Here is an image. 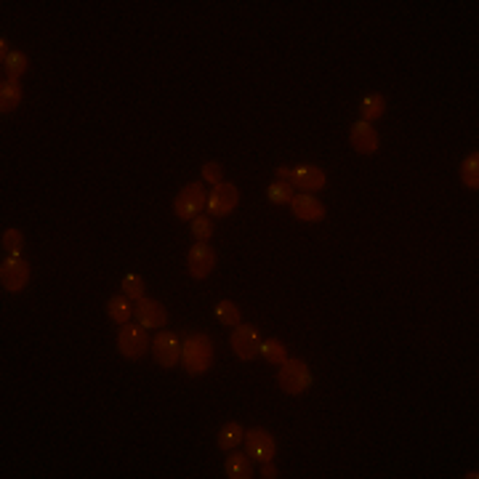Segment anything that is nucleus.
<instances>
[{
  "label": "nucleus",
  "mask_w": 479,
  "mask_h": 479,
  "mask_svg": "<svg viewBox=\"0 0 479 479\" xmlns=\"http://www.w3.org/2000/svg\"><path fill=\"white\" fill-rule=\"evenodd\" d=\"M216 317L221 325H229V327H237L242 322V317H240V309L232 301H218L216 304Z\"/></svg>",
  "instance_id": "nucleus-23"
},
{
  "label": "nucleus",
  "mask_w": 479,
  "mask_h": 479,
  "mask_svg": "<svg viewBox=\"0 0 479 479\" xmlns=\"http://www.w3.org/2000/svg\"><path fill=\"white\" fill-rule=\"evenodd\" d=\"M291 184L301 189L304 195H315L327 184V176L317 165H298V168H291Z\"/></svg>",
  "instance_id": "nucleus-10"
},
{
  "label": "nucleus",
  "mask_w": 479,
  "mask_h": 479,
  "mask_svg": "<svg viewBox=\"0 0 479 479\" xmlns=\"http://www.w3.org/2000/svg\"><path fill=\"white\" fill-rule=\"evenodd\" d=\"M136 320H139V325L142 327H163L168 322V312H165V306L160 301H154V298H139L136 301Z\"/></svg>",
  "instance_id": "nucleus-12"
},
{
  "label": "nucleus",
  "mask_w": 479,
  "mask_h": 479,
  "mask_svg": "<svg viewBox=\"0 0 479 479\" xmlns=\"http://www.w3.org/2000/svg\"><path fill=\"white\" fill-rule=\"evenodd\" d=\"M27 69H30V59L24 54H19V51H11V56L3 62V72H6L9 80H19Z\"/></svg>",
  "instance_id": "nucleus-21"
},
{
  "label": "nucleus",
  "mask_w": 479,
  "mask_h": 479,
  "mask_svg": "<svg viewBox=\"0 0 479 479\" xmlns=\"http://www.w3.org/2000/svg\"><path fill=\"white\" fill-rule=\"evenodd\" d=\"M123 295L131 298V301L144 298V280L139 274H125V277H123Z\"/></svg>",
  "instance_id": "nucleus-26"
},
{
  "label": "nucleus",
  "mask_w": 479,
  "mask_h": 479,
  "mask_svg": "<svg viewBox=\"0 0 479 479\" xmlns=\"http://www.w3.org/2000/svg\"><path fill=\"white\" fill-rule=\"evenodd\" d=\"M152 351L160 368H176V362H181V344H179V338H176L174 333H168V330L154 336Z\"/></svg>",
  "instance_id": "nucleus-11"
},
{
  "label": "nucleus",
  "mask_w": 479,
  "mask_h": 479,
  "mask_svg": "<svg viewBox=\"0 0 479 479\" xmlns=\"http://www.w3.org/2000/svg\"><path fill=\"white\" fill-rule=\"evenodd\" d=\"M291 210H293L295 218H301V221H322L325 218V205L317 200L315 195H293L291 200Z\"/></svg>",
  "instance_id": "nucleus-14"
},
{
  "label": "nucleus",
  "mask_w": 479,
  "mask_h": 479,
  "mask_svg": "<svg viewBox=\"0 0 479 479\" xmlns=\"http://www.w3.org/2000/svg\"><path fill=\"white\" fill-rule=\"evenodd\" d=\"M107 315L112 317L118 325L131 322V315H133L131 298H125V295H112V298L107 301Z\"/></svg>",
  "instance_id": "nucleus-17"
},
{
  "label": "nucleus",
  "mask_w": 479,
  "mask_h": 479,
  "mask_svg": "<svg viewBox=\"0 0 479 479\" xmlns=\"http://www.w3.org/2000/svg\"><path fill=\"white\" fill-rule=\"evenodd\" d=\"M208 205V195L200 181H192L179 189V195L174 200V213L184 221H192L195 216H200V210Z\"/></svg>",
  "instance_id": "nucleus-3"
},
{
  "label": "nucleus",
  "mask_w": 479,
  "mask_h": 479,
  "mask_svg": "<svg viewBox=\"0 0 479 479\" xmlns=\"http://www.w3.org/2000/svg\"><path fill=\"white\" fill-rule=\"evenodd\" d=\"M261 357L266 359L269 365H283L285 359H288V351H285L283 341L266 338V341H261Z\"/></svg>",
  "instance_id": "nucleus-22"
},
{
  "label": "nucleus",
  "mask_w": 479,
  "mask_h": 479,
  "mask_svg": "<svg viewBox=\"0 0 479 479\" xmlns=\"http://www.w3.org/2000/svg\"><path fill=\"white\" fill-rule=\"evenodd\" d=\"M0 283H3V291H9V293L24 291L30 283V264L19 256H9L0 266Z\"/></svg>",
  "instance_id": "nucleus-5"
},
{
  "label": "nucleus",
  "mask_w": 479,
  "mask_h": 479,
  "mask_svg": "<svg viewBox=\"0 0 479 479\" xmlns=\"http://www.w3.org/2000/svg\"><path fill=\"white\" fill-rule=\"evenodd\" d=\"M19 101H22V86H19V80L3 77V83H0V112L9 115V112H13V109L19 107Z\"/></svg>",
  "instance_id": "nucleus-15"
},
{
  "label": "nucleus",
  "mask_w": 479,
  "mask_h": 479,
  "mask_svg": "<svg viewBox=\"0 0 479 479\" xmlns=\"http://www.w3.org/2000/svg\"><path fill=\"white\" fill-rule=\"evenodd\" d=\"M245 450L251 453L253 461H259V463H269L274 458V439L272 434L266 432V429H261V426H256V429H251V432H245Z\"/></svg>",
  "instance_id": "nucleus-9"
},
{
  "label": "nucleus",
  "mask_w": 479,
  "mask_h": 479,
  "mask_svg": "<svg viewBox=\"0 0 479 479\" xmlns=\"http://www.w3.org/2000/svg\"><path fill=\"white\" fill-rule=\"evenodd\" d=\"M242 439H245V429H242L237 421H229V424H224L218 429V447H221V450H235Z\"/></svg>",
  "instance_id": "nucleus-18"
},
{
  "label": "nucleus",
  "mask_w": 479,
  "mask_h": 479,
  "mask_svg": "<svg viewBox=\"0 0 479 479\" xmlns=\"http://www.w3.org/2000/svg\"><path fill=\"white\" fill-rule=\"evenodd\" d=\"M11 56V51H9V43H6V38H0V62H6Z\"/></svg>",
  "instance_id": "nucleus-30"
},
{
  "label": "nucleus",
  "mask_w": 479,
  "mask_h": 479,
  "mask_svg": "<svg viewBox=\"0 0 479 479\" xmlns=\"http://www.w3.org/2000/svg\"><path fill=\"white\" fill-rule=\"evenodd\" d=\"M349 142H351V150L359 154H376L378 150V133L373 128L371 123L359 120L351 125V133H349Z\"/></svg>",
  "instance_id": "nucleus-13"
},
{
  "label": "nucleus",
  "mask_w": 479,
  "mask_h": 479,
  "mask_svg": "<svg viewBox=\"0 0 479 479\" xmlns=\"http://www.w3.org/2000/svg\"><path fill=\"white\" fill-rule=\"evenodd\" d=\"M118 349H120V354H123L125 359L144 357V354H147V349H152V341H150V336H147V327L131 325V322L120 325Z\"/></svg>",
  "instance_id": "nucleus-4"
},
{
  "label": "nucleus",
  "mask_w": 479,
  "mask_h": 479,
  "mask_svg": "<svg viewBox=\"0 0 479 479\" xmlns=\"http://www.w3.org/2000/svg\"><path fill=\"white\" fill-rule=\"evenodd\" d=\"M0 245H3V253H6V256H19V253H22V245H24V235L19 229H6Z\"/></svg>",
  "instance_id": "nucleus-24"
},
{
  "label": "nucleus",
  "mask_w": 479,
  "mask_h": 479,
  "mask_svg": "<svg viewBox=\"0 0 479 479\" xmlns=\"http://www.w3.org/2000/svg\"><path fill=\"white\" fill-rule=\"evenodd\" d=\"M277 383L285 394H293V397L309 392V386H312L309 365L301 359H285L280 365V373H277Z\"/></svg>",
  "instance_id": "nucleus-2"
},
{
  "label": "nucleus",
  "mask_w": 479,
  "mask_h": 479,
  "mask_svg": "<svg viewBox=\"0 0 479 479\" xmlns=\"http://www.w3.org/2000/svg\"><path fill=\"white\" fill-rule=\"evenodd\" d=\"M224 471H227L229 479H251L253 477V468L248 456L242 453H229L227 463H224Z\"/></svg>",
  "instance_id": "nucleus-16"
},
{
  "label": "nucleus",
  "mask_w": 479,
  "mask_h": 479,
  "mask_svg": "<svg viewBox=\"0 0 479 479\" xmlns=\"http://www.w3.org/2000/svg\"><path fill=\"white\" fill-rule=\"evenodd\" d=\"M261 477L264 479H274V477H277V468L272 466V461H269V463H261Z\"/></svg>",
  "instance_id": "nucleus-29"
},
{
  "label": "nucleus",
  "mask_w": 479,
  "mask_h": 479,
  "mask_svg": "<svg viewBox=\"0 0 479 479\" xmlns=\"http://www.w3.org/2000/svg\"><path fill=\"white\" fill-rule=\"evenodd\" d=\"M181 362L189 376H203L213 362V341L205 333H189L181 344Z\"/></svg>",
  "instance_id": "nucleus-1"
},
{
  "label": "nucleus",
  "mask_w": 479,
  "mask_h": 479,
  "mask_svg": "<svg viewBox=\"0 0 479 479\" xmlns=\"http://www.w3.org/2000/svg\"><path fill=\"white\" fill-rule=\"evenodd\" d=\"M240 203V192L235 184H227V181H221V184L213 186V192L208 195V210H210V216H229Z\"/></svg>",
  "instance_id": "nucleus-8"
},
{
  "label": "nucleus",
  "mask_w": 479,
  "mask_h": 479,
  "mask_svg": "<svg viewBox=\"0 0 479 479\" xmlns=\"http://www.w3.org/2000/svg\"><path fill=\"white\" fill-rule=\"evenodd\" d=\"M218 256L216 251L208 245V242H197L189 248V256H186V269L195 280H205L208 274L216 269Z\"/></svg>",
  "instance_id": "nucleus-6"
},
{
  "label": "nucleus",
  "mask_w": 479,
  "mask_h": 479,
  "mask_svg": "<svg viewBox=\"0 0 479 479\" xmlns=\"http://www.w3.org/2000/svg\"><path fill=\"white\" fill-rule=\"evenodd\" d=\"M383 112H386V98L381 94H371V96L362 98V104H359V115H362L365 123H376Z\"/></svg>",
  "instance_id": "nucleus-19"
},
{
  "label": "nucleus",
  "mask_w": 479,
  "mask_h": 479,
  "mask_svg": "<svg viewBox=\"0 0 479 479\" xmlns=\"http://www.w3.org/2000/svg\"><path fill=\"white\" fill-rule=\"evenodd\" d=\"M461 181L466 189H479V152H471L461 165Z\"/></svg>",
  "instance_id": "nucleus-20"
},
{
  "label": "nucleus",
  "mask_w": 479,
  "mask_h": 479,
  "mask_svg": "<svg viewBox=\"0 0 479 479\" xmlns=\"http://www.w3.org/2000/svg\"><path fill=\"white\" fill-rule=\"evenodd\" d=\"M232 351L237 354L240 359H245V362H251L261 354V341H259V333L253 330L251 325H242L240 322L235 330H232Z\"/></svg>",
  "instance_id": "nucleus-7"
},
{
  "label": "nucleus",
  "mask_w": 479,
  "mask_h": 479,
  "mask_svg": "<svg viewBox=\"0 0 479 479\" xmlns=\"http://www.w3.org/2000/svg\"><path fill=\"white\" fill-rule=\"evenodd\" d=\"M266 197L272 200L274 205H285V203L293 200V184H288V181H274V184L266 189Z\"/></svg>",
  "instance_id": "nucleus-25"
},
{
  "label": "nucleus",
  "mask_w": 479,
  "mask_h": 479,
  "mask_svg": "<svg viewBox=\"0 0 479 479\" xmlns=\"http://www.w3.org/2000/svg\"><path fill=\"white\" fill-rule=\"evenodd\" d=\"M200 174H203V179H205L208 184L216 186V184H221V179H224V168H221L218 163H205Z\"/></svg>",
  "instance_id": "nucleus-28"
},
{
  "label": "nucleus",
  "mask_w": 479,
  "mask_h": 479,
  "mask_svg": "<svg viewBox=\"0 0 479 479\" xmlns=\"http://www.w3.org/2000/svg\"><path fill=\"white\" fill-rule=\"evenodd\" d=\"M192 235H195L200 242H205V240H210V235H213V221L210 218H205V216H195L192 221Z\"/></svg>",
  "instance_id": "nucleus-27"
}]
</instances>
